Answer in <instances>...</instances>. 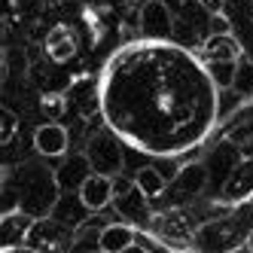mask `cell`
Returning <instances> with one entry per match:
<instances>
[{"label":"cell","mask_w":253,"mask_h":253,"mask_svg":"<svg viewBox=\"0 0 253 253\" xmlns=\"http://www.w3.org/2000/svg\"><path fill=\"white\" fill-rule=\"evenodd\" d=\"M3 177H6V171H3V168H0V183H3Z\"/></svg>","instance_id":"d4e9b609"},{"label":"cell","mask_w":253,"mask_h":253,"mask_svg":"<svg viewBox=\"0 0 253 253\" xmlns=\"http://www.w3.org/2000/svg\"><path fill=\"white\" fill-rule=\"evenodd\" d=\"M253 195V156L250 159H238V165H235L223 186L216 189V198H220L223 205H241Z\"/></svg>","instance_id":"8992f818"},{"label":"cell","mask_w":253,"mask_h":253,"mask_svg":"<svg viewBox=\"0 0 253 253\" xmlns=\"http://www.w3.org/2000/svg\"><path fill=\"white\" fill-rule=\"evenodd\" d=\"M131 180H134V186L147 195L150 202H153V198H162V192H165V186H168V177L162 174L156 165H140Z\"/></svg>","instance_id":"9a60e30c"},{"label":"cell","mask_w":253,"mask_h":253,"mask_svg":"<svg viewBox=\"0 0 253 253\" xmlns=\"http://www.w3.org/2000/svg\"><path fill=\"white\" fill-rule=\"evenodd\" d=\"M46 55L55 61V64H64L77 55V37L70 34L67 25H58V28H52L49 31V37H46Z\"/></svg>","instance_id":"5bb4252c"},{"label":"cell","mask_w":253,"mask_h":253,"mask_svg":"<svg viewBox=\"0 0 253 253\" xmlns=\"http://www.w3.org/2000/svg\"><path fill=\"white\" fill-rule=\"evenodd\" d=\"M244 244H247V250H253V229H250V238H247Z\"/></svg>","instance_id":"cb8c5ba5"},{"label":"cell","mask_w":253,"mask_h":253,"mask_svg":"<svg viewBox=\"0 0 253 253\" xmlns=\"http://www.w3.org/2000/svg\"><path fill=\"white\" fill-rule=\"evenodd\" d=\"M34 226V216L25 211H3L0 213V250H22L28 244V232Z\"/></svg>","instance_id":"30bf717a"},{"label":"cell","mask_w":253,"mask_h":253,"mask_svg":"<svg viewBox=\"0 0 253 253\" xmlns=\"http://www.w3.org/2000/svg\"><path fill=\"white\" fill-rule=\"evenodd\" d=\"M113 177H107V174H98V171H92L83 183H80V189H77V195H80V202L92 211V213H101V211H107L113 205Z\"/></svg>","instance_id":"9c48e42d"},{"label":"cell","mask_w":253,"mask_h":253,"mask_svg":"<svg viewBox=\"0 0 253 253\" xmlns=\"http://www.w3.org/2000/svg\"><path fill=\"white\" fill-rule=\"evenodd\" d=\"M34 150H37L43 159H61L70 150V134L58 119H46L43 125L34 128Z\"/></svg>","instance_id":"ba28073f"},{"label":"cell","mask_w":253,"mask_h":253,"mask_svg":"<svg viewBox=\"0 0 253 253\" xmlns=\"http://www.w3.org/2000/svg\"><path fill=\"white\" fill-rule=\"evenodd\" d=\"M226 31H229V22H226V15L213 12V15H211V34H226Z\"/></svg>","instance_id":"ffe728a7"},{"label":"cell","mask_w":253,"mask_h":253,"mask_svg":"<svg viewBox=\"0 0 253 253\" xmlns=\"http://www.w3.org/2000/svg\"><path fill=\"white\" fill-rule=\"evenodd\" d=\"M205 70L216 88H229L232 74H235V61H205Z\"/></svg>","instance_id":"e0dca14e"},{"label":"cell","mask_w":253,"mask_h":253,"mask_svg":"<svg viewBox=\"0 0 253 253\" xmlns=\"http://www.w3.org/2000/svg\"><path fill=\"white\" fill-rule=\"evenodd\" d=\"M85 159L92 171L107 174V177H119L125 168V150H122V137L116 131H98L88 137L85 143Z\"/></svg>","instance_id":"277c9868"},{"label":"cell","mask_w":253,"mask_h":253,"mask_svg":"<svg viewBox=\"0 0 253 253\" xmlns=\"http://www.w3.org/2000/svg\"><path fill=\"white\" fill-rule=\"evenodd\" d=\"M134 244H137V226L128 220L107 223L98 232V250H104V253H125Z\"/></svg>","instance_id":"8fae6325"},{"label":"cell","mask_w":253,"mask_h":253,"mask_svg":"<svg viewBox=\"0 0 253 253\" xmlns=\"http://www.w3.org/2000/svg\"><path fill=\"white\" fill-rule=\"evenodd\" d=\"M238 58H241V43L232 37V31L211 34L202 46V61H238Z\"/></svg>","instance_id":"4fadbf2b"},{"label":"cell","mask_w":253,"mask_h":253,"mask_svg":"<svg viewBox=\"0 0 253 253\" xmlns=\"http://www.w3.org/2000/svg\"><path fill=\"white\" fill-rule=\"evenodd\" d=\"M64 104H67V101H64L61 95H46V98H43V113H46L49 119H58V116L67 110Z\"/></svg>","instance_id":"d6986e66"},{"label":"cell","mask_w":253,"mask_h":253,"mask_svg":"<svg viewBox=\"0 0 253 253\" xmlns=\"http://www.w3.org/2000/svg\"><path fill=\"white\" fill-rule=\"evenodd\" d=\"M137 28L143 34V40H171L174 34V15L165 6V0H143Z\"/></svg>","instance_id":"5b68a950"},{"label":"cell","mask_w":253,"mask_h":253,"mask_svg":"<svg viewBox=\"0 0 253 253\" xmlns=\"http://www.w3.org/2000/svg\"><path fill=\"white\" fill-rule=\"evenodd\" d=\"M101 98L113 131L156 159L189 153L216 119V85L205 61L165 40L122 49L98 88Z\"/></svg>","instance_id":"6da1fadb"},{"label":"cell","mask_w":253,"mask_h":253,"mask_svg":"<svg viewBox=\"0 0 253 253\" xmlns=\"http://www.w3.org/2000/svg\"><path fill=\"white\" fill-rule=\"evenodd\" d=\"M113 189H116V192H113V202H119L116 211L122 213V220H128V223H134V226L147 223V216H150V211H147L150 198L134 186V180L116 183V177H113Z\"/></svg>","instance_id":"52a82bcc"},{"label":"cell","mask_w":253,"mask_h":253,"mask_svg":"<svg viewBox=\"0 0 253 253\" xmlns=\"http://www.w3.org/2000/svg\"><path fill=\"white\" fill-rule=\"evenodd\" d=\"M58 195H61V186L55 180V168H46L43 162H22L0 183V213L25 211L28 216L40 220V216L52 213Z\"/></svg>","instance_id":"7a4b0ae2"},{"label":"cell","mask_w":253,"mask_h":253,"mask_svg":"<svg viewBox=\"0 0 253 253\" xmlns=\"http://www.w3.org/2000/svg\"><path fill=\"white\" fill-rule=\"evenodd\" d=\"M6 3H9V6H15V9H25V6H31V3H34V0H6Z\"/></svg>","instance_id":"44dd1931"},{"label":"cell","mask_w":253,"mask_h":253,"mask_svg":"<svg viewBox=\"0 0 253 253\" xmlns=\"http://www.w3.org/2000/svg\"><path fill=\"white\" fill-rule=\"evenodd\" d=\"M58 162V168H55V180H58V186H61V192H77L80 189V183L92 174V165H88V159H85V153L83 156H61V159H55Z\"/></svg>","instance_id":"7c38bea8"},{"label":"cell","mask_w":253,"mask_h":253,"mask_svg":"<svg viewBox=\"0 0 253 253\" xmlns=\"http://www.w3.org/2000/svg\"><path fill=\"white\" fill-rule=\"evenodd\" d=\"M211 186V177H208V165L205 162H186L174 171V177L168 180L162 198L171 205V208H180V205H189L195 202L198 195H205Z\"/></svg>","instance_id":"3957f363"},{"label":"cell","mask_w":253,"mask_h":253,"mask_svg":"<svg viewBox=\"0 0 253 253\" xmlns=\"http://www.w3.org/2000/svg\"><path fill=\"white\" fill-rule=\"evenodd\" d=\"M15 128H19V116H15V113L9 110V107L0 104V147H3L6 140H12Z\"/></svg>","instance_id":"ac0fdd59"},{"label":"cell","mask_w":253,"mask_h":253,"mask_svg":"<svg viewBox=\"0 0 253 253\" xmlns=\"http://www.w3.org/2000/svg\"><path fill=\"white\" fill-rule=\"evenodd\" d=\"M3 46H6V22L0 19V49H3Z\"/></svg>","instance_id":"7402d4cb"},{"label":"cell","mask_w":253,"mask_h":253,"mask_svg":"<svg viewBox=\"0 0 253 253\" xmlns=\"http://www.w3.org/2000/svg\"><path fill=\"white\" fill-rule=\"evenodd\" d=\"M198 3H202V6H211V9H213V6H220V0H198Z\"/></svg>","instance_id":"603a6c76"},{"label":"cell","mask_w":253,"mask_h":253,"mask_svg":"<svg viewBox=\"0 0 253 253\" xmlns=\"http://www.w3.org/2000/svg\"><path fill=\"white\" fill-rule=\"evenodd\" d=\"M232 92L238 101H253V61L238 58L235 61V74H232Z\"/></svg>","instance_id":"2e32d148"}]
</instances>
